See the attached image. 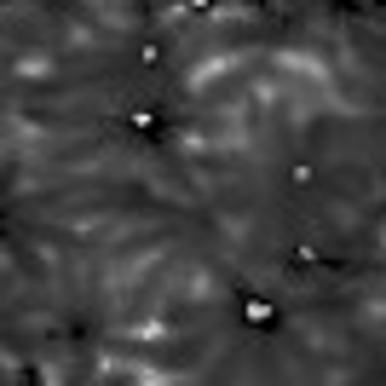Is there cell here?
Masks as SVG:
<instances>
[{
	"mask_svg": "<svg viewBox=\"0 0 386 386\" xmlns=\"http://www.w3.org/2000/svg\"><path fill=\"white\" fill-rule=\"evenodd\" d=\"M242 317H248V323H271V317H277V312H271V306H266V300H248V306H242Z\"/></svg>",
	"mask_w": 386,
	"mask_h": 386,
	"instance_id": "obj_1",
	"label": "cell"
}]
</instances>
